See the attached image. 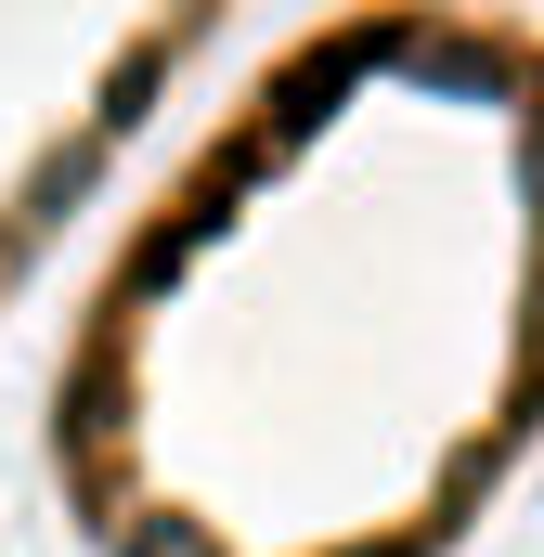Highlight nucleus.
Segmentation results:
<instances>
[{
    "instance_id": "nucleus-1",
    "label": "nucleus",
    "mask_w": 544,
    "mask_h": 557,
    "mask_svg": "<svg viewBox=\"0 0 544 557\" xmlns=\"http://www.w3.org/2000/svg\"><path fill=\"white\" fill-rule=\"evenodd\" d=\"M544 454V13L324 0L118 208L39 376L78 557H454Z\"/></svg>"
},
{
    "instance_id": "nucleus-2",
    "label": "nucleus",
    "mask_w": 544,
    "mask_h": 557,
    "mask_svg": "<svg viewBox=\"0 0 544 557\" xmlns=\"http://www.w3.org/2000/svg\"><path fill=\"white\" fill-rule=\"evenodd\" d=\"M247 0H0V311L91 234Z\"/></svg>"
}]
</instances>
